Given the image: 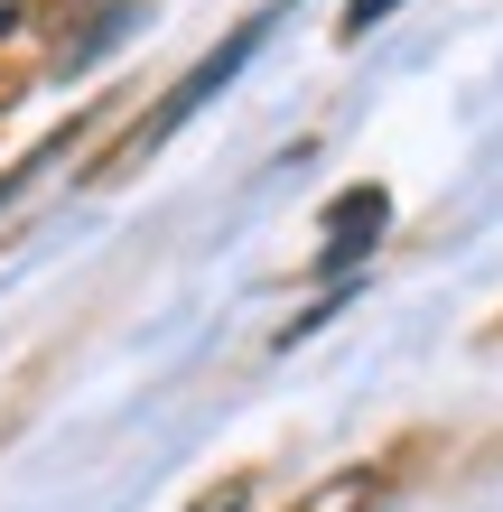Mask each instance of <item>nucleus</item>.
<instances>
[{
    "label": "nucleus",
    "mask_w": 503,
    "mask_h": 512,
    "mask_svg": "<svg viewBox=\"0 0 503 512\" xmlns=\"http://www.w3.org/2000/svg\"><path fill=\"white\" fill-rule=\"evenodd\" d=\"M271 28H280V10H261V19H243V28H233V38H224L215 56H196V66H187V75H177V84H168V94H159L150 112H140V122H131V131H122V149H112V159H103L94 177H122L131 159H150V149H159V140H168L177 122H196V112H205V103H215V94H224V84H233V75H243V66H252V47H261V38H271Z\"/></svg>",
    "instance_id": "1"
},
{
    "label": "nucleus",
    "mask_w": 503,
    "mask_h": 512,
    "mask_svg": "<svg viewBox=\"0 0 503 512\" xmlns=\"http://www.w3.org/2000/svg\"><path fill=\"white\" fill-rule=\"evenodd\" d=\"M382 224H392V196H382V187H354V196H336V205H327V270L364 261V252L382 243Z\"/></svg>",
    "instance_id": "2"
},
{
    "label": "nucleus",
    "mask_w": 503,
    "mask_h": 512,
    "mask_svg": "<svg viewBox=\"0 0 503 512\" xmlns=\"http://www.w3.org/2000/svg\"><path fill=\"white\" fill-rule=\"evenodd\" d=\"M392 503V475L382 466H345V475H327V485H308L289 512H382Z\"/></svg>",
    "instance_id": "3"
},
{
    "label": "nucleus",
    "mask_w": 503,
    "mask_h": 512,
    "mask_svg": "<svg viewBox=\"0 0 503 512\" xmlns=\"http://www.w3.org/2000/svg\"><path fill=\"white\" fill-rule=\"evenodd\" d=\"M131 10H140V0H103V10H84V19H75V38L56 47V75H75V66H94V56H103L112 38H122V19H131Z\"/></svg>",
    "instance_id": "4"
},
{
    "label": "nucleus",
    "mask_w": 503,
    "mask_h": 512,
    "mask_svg": "<svg viewBox=\"0 0 503 512\" xmlns=\"http://www.w3.org/2000/svg\"><path fill=\"white\" fill-rule=\"evenodd\" d=\"M187 512H252V475H224L215 494H196Z\"/></svg>",
    "instance_id": "5"
},
{
    "label": "nucleus",
    "mask_w": 503,
    "mask_h": 512,
    "mask_svg": "<svg viewBox=\"0 0 503 512\" xmlns=\"http://www.w3.org/2000/svg\"><path fill=\"white\" fill-rule=\"evenodd\" d=\"M392 10H401V0H345V28H336V38H373Z\"/></svg>",
    "instance_id": "6"
},
{
    "label": "nucleus",
    "mask_w": 503,
    "mask_h": 512,
    "mask_svg": "<svg viewBox=\"0 0 503 512\" xmlns=\"http://www.w3.org/2000/svg\"><path fill=\"white\" fill-rule=\"evenodd\" d=\"M56 149H66V131H56V140H47V149H28V159H19V168H10V177H0V205H10V196H19V187H28V177H47V159H56Z\"/></svg>",
    "instance_id": "7"
},
{
    "label": "nucleus",
    "mask_w": 503,
    "mask_h": 512,
    "mask_svg": "<svg viewBox=\"0 0 503 512\" xmlns=\"http://www.w3.org/2000/svg\"><path fill=\"white\" fill-rule=\"evenodd\" d=\"M10 28H19V0H0V38H10Z\"/></svg>",
    "instance_id": "8"
}]
</instances>
